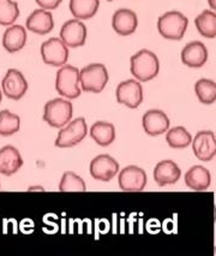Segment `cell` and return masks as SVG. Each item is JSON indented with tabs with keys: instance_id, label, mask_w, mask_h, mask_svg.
I'll use <instances>...</instances> for the list:
<instances>
[{
	"instance_id": "1",
	"label": "cell",
	"mask_w": 216,
	"mask_h": 256,
	"mask_svg": "<svg viewBox=\"0 0 216 256\" xmlns=\"http://www.w3.org/2000/svg\"><path fill=\"white\" fill-rule=\"evenodd\" d=\"M130 65L131 74L140 82H148L155 78L160 71L159 58L149 50H141L132 56Z\"/></svg>"
},
{
	"instance_id": "2",
	"label": "cell",
	"mask_w": 216,
	"mask_h": 256,
	"mask_svg": "<svg viewBox=\"0 0 216 256\" xmlns=\"http://www.w3.org/2000/svg\"><path fill=\"white\" fill-rule=\"evenodd\" d=\"M188 26V17L179 11H168L158 20L159 32L167 40H182Z\"/></svg>"
},
{
	"instance_id": "3",
	"label": "cell",
	"mask_w": 216,
	"mask_h": 256,
	"mask_svg": "<svg viewBox=\"0 0 216 256\" xmlns=\"http://www.w3.org/2000/svg\"><path fill=\"white\" fill-rule=\"evenodd\" d=\"M108 82V71L103 64H89L79 71V84L84 92L101 93Z\"/></svg>"
},
{
	"instance_id": "4",
	"label": "cell",
	"mask_w": 216,
	"mask_h": 256,
	"mask_svg": "<svg viewBox=\"0 0 216 256\" xmlns=\"http://www.w3.org/2000/svg\"><path fill=\"white\" fill-rule=\"evenodd\" d=\"M55 89L66 99H76L81 95L79 88V70L72 65H63L57 72Z\"/></svg>"
},
{
	"instance_id": "5",
	"label": "cell",
	"mask_w": 216,
	"mask_h": 256,
	"mask_svg": "<svg viewBox=\"0 0 216 256\" xmlns=\"http://www.w3.org/2000/svg\"><path fill=\"white\" fill-rule=\"evenodd\" d=\"M72 104L65 99H53L45 105L43 120L52 128H64L72 118Z\"/></svg>"
},
{
	"instance_id": "6",
	"label": "cell",
	"mask_w": 216,
	"mask_h": 256,
	"mask_svg": "<svg viewBox=\"0 0 216 256\" xmlns=\"http://www.w3.org/2000/svg\"><path fill=\"white\" fill-rule=\"evenodd\" d=\"M88 126L85 119L81 117L70 122L67 126L63 128L55 140V147L71 148L82 142L87 136Z\"/></svg>"
},
{
	"instance_id": "7",
	"label": "cell",
	"mask_w": 216,
	"mask_h": 256,
	"mask_svg": "<svg viewBox=\"0 0 216 256\" xmlns=\"http://www.w3.org/2000/svg\"><path fill=\"white\" fill-rule=\"evenodd\" d=\"M41 56L47 65L63 66L69 59V48L61 38H52L41 44Z\"/></svg>"
},
{
	"instance_id": "8",
	"label": "cell",
	"mask_w": 216,
	"mask_h": 256,
	"mask_svg": "<svg viewBox=\"0 0 216 256\" xmlns=\"http://www.w3.org/2000/svg\"><path fill=\"white\" fill-rule=\"evenodd\" d=\"M117 101L129 108H137L143 102V88L136 80H127L119 83L115 90Z\"/></svg>"
},
{
	"instance_id": "9",
	"label": "cell",
	"mask_w": 216,
	"mask_h": 256,
	"mask_svg": "<svg viewBox=\"0 0 216 256\" xmlns=\"http://www.w3.org/2000/svg\"><path fill=\"white\" fill-rule=\"evenodd\" d=\"M1 89L8 99L19 100L28 90V82L19 70L10 69L2 78Z\"/></svg>"
},
{
	"instance_id": "10",
	"label": "cell",
	"mask_w": 216,
	"mask_h": 256,
	"mask_svg": "<svg viewBox=\"0 0 216 256\" xmlns=\"http://www.w3.org/2000/svg\"><path fill=\"white\" fill-rule=\"evenodd\" d=\"M87 26L81 20H70L64 23L60 30L61 41L71 48L81 47L87 41Z\"/></svg>"
},
{
	"instance_id": "11",
	"label": "cell",
	"mask_w": 216,
	"mask_h": 256,
	"mask_svg": "<svg viewBox=\"0 0 216 256\" xmlns=\"http://www.w3.org/2000/svg\"><path fill=\"white\" fill-rule=\"evenodd\" d=\"M147 186V174L137 166H127L119 174V186L125 192H140Z\"/></svg>"
},
{
	"instance_id": "12",
	"label": "cell",
	"mask_w": 216,
	"mask_h": 256,
	"mask_svg": "<svg viewBox=\"0 0 216 256\" xmlns=\"http://www.w3.org/2000/svg\"><path fill=\"white\" fill-rule=\"evenodd\" d=\"M119 172V164L107 154L97 156L90 162V174L97 180L108 182Z\"/></svg>"
},
{
	"instance_id": "13",
	"label": "cell",
	"mask_w": 216,
	"mask_h": 256,
	"mask_svg": "<svg viewBox=\"0 0 216 256\" xmlns=\"http://www.w3.org/2000/svg\"><path fill=\"white\" fill-rule=\"evenodd\" d=\"M192 142V150L197 159L202 162H210L216 154V138L213 132H200Z\"/></svg>"
},
{
	"instance_id": "14",
	"label": "cell",
	"mask_w": 216,
	"mask_h": 256,
	"mask_svg": "<svg viewBox=\"0 0 216 256\" xmlns=\"http://www.w3.org/2000/svg\"><path fill=\"white\" fill-rule=\"evenodd\" d=\"M137 14L130 8H119L115 11L113 18H112V26H113L114 32L121 36L134 34L137 29Z\"/></svg>"
},
{
	"instance_id": "15",
	"label": "cell",
	"mask_w": 216,
	"mask_h": 256,
	"mask_svg": "<svg viewBox=\"0 0 216 256\" xmlns=\"http://www.w3.org/2000/svg\"><path fill=\"white\" fill-rule=\"evenodd\" d=\"M26 29L29 32L38 35H46L54 28V20L52 14L45 8H37L32 11L30 16L26 18Z\"/></svg>"
},
{
	"instance_id": "16",
	"label": "cell",
	"mask_w": 216,
	"mask_h": 256,
	"mask_svg": "<svg viewBox=\"0 0 216 256\" xmlns=\"http://www.w3.org/2000/svg\"><path fill=\"white\" fill-rule=\"evenodd\" d=\"M144 132L150 136H159L170 129V119L165 112L160 110H150L144 113L143 119Z\"/></svg>"
},
{
	"instance_id": "17",
	"label": "cell",
	"mask_w": 216,
	"mask_h": 256,
	"mask_svg": "<svg viewBox=\"0 0 216 256\" xmlns=\"http://www.w3.org/2000/svg\"><path fill=\"white\" fill-rule=\"evenodd\" d=\"M208 60V50L201 41H192L182 50V62L189 68H202Z\"/></svg>"
},
{
	"instance_id": "18",
	"label": "cell",
	"mask_w": 216,
	"mask_h": 256,
	"mask_svg": "<svg viewBox=\"0 0 216 256\" xmlns=\"http://www.w3.org/2000/svg\"><path fill=\"white\" fill-rule=\"evenodd\" d=\"M153 176L154 180L156 182L158 186H166L177 183L178 180H180L182 171H180L178 165L174 162H172V160H164V162H160L155 166Z\"/></svg>"
},
{
	"instance_id": "19",
	"label": "cell",
	"mask_w": 216,
	"mask_h": 256,
	"mask_svg": "<svg viewBox=\"0 0 216 256\" xmlns=\"http://www.w3.org/2000/svg\"><path fill=\"white\" fill-rule=\"evenodd\" d=\"M23 166L19 152L12 146H5L0 150V174L12 176Z\"/></svg>"
},
{
	"instance_id": "20",
	"label": "cell",
	"mask_w": 216,
	"mask_h": 256,
	"mask_svg": "<svg viewBox=\"0 0 216 256\" xmlns=\"http://www.w3.org/2000/svg\"><path fill=\"white\" fill-rule=\"evenodd\" d=\"M26 44V30L19 24L8 26L2 35V46L8 53L18 52Z\"/></svg>"
},
{
	"instance_id": "21",
	"label": "cell",
	"mask_w": 216,
	"mask_h": 256,
	"mask_svg": "<svg viewBox=\"0 0 216 256\" xmlns=\"http://www.w3.org/2000/svg\"><path fill=\"white\" fill-rule=\"evenodd\" d=\"M212 176L203 166H194L185 174V184L195 192H204L210 186Z\"/></svg>"
},
{
	"instance_id": "22",
	"label": "cell",
	"mask_w": 216,
	"mask_h": 256,
	"mask_svg": "<svg viewBox=\"0 0 216 256\" xmlns=\"http://www.w3.org/2000/svg\"><path fill=\"white\" fill-rule=\"evenodd\" d=\"M90 136L99 146L107 147L115 140V128L108 122H96L91 126Z\"/></svg>"
},
{
	"instance_id": "23",
	"label": "cell",
	"mask_w": 216,
	"mask_h": 256,
	"mask_svg": "<svg viewBox=\"0 0 216 256\" xmlns=\"http://www.w3.org/2000/svg\"><path fill=\"white\" fill-rule=\"evenodd\" d=\"M100 0H70V11L77 20H89L99 10Z\"/></svg>"
},
{
	"instance_id": "24",
	"label": "cell",
	"mask_w": 216,
	"mask_h": 256,
	"mask_svg": "<svg viewBox=\"0 0 216 256\" xmlns=\"http://www.w3.org/2000/svg\"><path fill=\"white\" fill-rule=\"evenodd\" d=\"M198 32L207 38L216 36V14L213 10H204L195 20Z\"/></svg>"
},
{
	"instance_id": "25",
	"label": "cell",
	"mask_w": 216,
	"mask_h": 256,
	"mask_svg": "<svg viewBox=\"0 0 216 256\" xmlns=\"http://www.w3.org/2000/svg\"><path fill=\"white\" fill-rule=\"evenodd\" d=\"M166 141H167V144L171 148L183 150V148L189 147L191 144L192 138L190 132L184 126H176L172 128L171 130H167Z\"/></svg>"
},
{
	"instance_id": "26",
	"label": "cell",
	"mask_w": 216,
	"mask_h": 256,
	"mask_svg": "<svg viewBox=\"0 0 216 256\" xmlns=\"http://www.w3.org/2000/svg\"><path fill=\"white\" fill-rule=\"evenodd\" d=\"M195 92H196L198 100L206 105L214 104L216 100V84L214 81L208 78L198 80L195 84Z\"/></svg>"
},
{
	"instance_id": "27",
	"label": "cell",
	"mask_w": 216,
	"mask_h": 256,
	"mask_svg": "<svg viewBox=\"0 0 216 256\" xmlns=\"http://www.w3.org/2000/svg\"><path fill=\"white\" fill-rule=\"evenodd\" d=\"M87 190L84 180L75 172H65L59 183V192H82Z\"/></svg>"
},
{
	"instance_id": "28",
	"label": "cell",
	"mask_w": 216,
	"mask_h": 256,
	"mask_svg": "<svg viewBox=\"0 0 216 256\" xmlns=\"http://www.w3.org/2000/svg\"><path fill=\"white\" fill-rule=\"evenodd\" d=\"M20 128V118L19 116L4 110L0 112V135L1 136H11L16 134Z\"/></svg>"
},
{
	"instance_id": "29",
	"label": "cell",
	"mask_w": 216,
	"mask_h": 256,
	"mask_svg": "<svg viewBox=\"0 0 216 256\" xmlns=\"http://www.w3.org/2000/svg\"><path fill=\"white\" fill-rule=\"evenodd\" d=\"M19 17L18 4L13 0H0V26H12Z\"/></svg>"
},
{
	"instance_id": "30",
	"label": "cell",
	"mask_w": 216,
	"mask_h": 256,
	"mask_svg": "<svg viewBox=\"0 0 216 256\" xmlns=\"http://www.w3.org/2000/svg\"><path fill=\"white\" fill-rule=\"evenodd\" d=\"M35 2H36V4L41 8H45V10L49 11L57 8L61 4L63 0H35Z\"/></svg>"
},
{
	"instance_id": "31",
	"label": "cell",
	"mask_w": 216,
	"mask_h": 256,
	"mask_svg": "<svg viewBox=\"0 0 216 256\" xmlns=\"http://www.w3.org/2000/svg\"><path fill=\"white\" fill-rule=\"evenodd\" d=\"M208 2H209V5H210V8H212V10L214 11L215 8H216V4H215V0H208Z\"/></svg>"
},
{
	"instance_id": "32",
	"label": "cell",
	"mask_w": 216,
	"mask_h": 256,
	"mask_svg": "<svg viewBox=\"0 0 216 256\" xmlns=\"http://www.w3.org/2000/svg\"><path fill=\"white\" fill-rule=\"evenodd\" d=\"M1 99H2V90H0V104H1Z\"/></svg>"
},
{
	"instance_id": "33",
	"label": "cell",
	"mask_w": 216,
	"mask_h": 256,
	"mask_svg": "<svg viewBox=\"0 0 216 256\" xmlns=\"http://www.w3.org/2000/svg\"><path fill=\"white\" fill-rule=\"evenodd\" d=\"M107 2H113V0H107Z\"/></svg>"
},
{
	"instance_id": "34",
	"label": "cell",
	"mask_w": 216,
	"mask_h": 256,
	"mask_svg": "<svg viewBox=\"0 0 216 256\" xmlns=\"http://www.w3.org/2000/svg\"><path fill=\"white\" fill-rule=\"evenodd\" d=\"M0 188H1V186H0Z\"/></svg>"
}]
</instances>
